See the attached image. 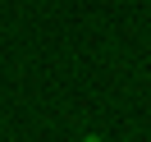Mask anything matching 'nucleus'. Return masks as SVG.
Returning <instances> with one entry per match:
<instances>
[{
	"label": "nucleus",
	"instance_id": "f257e3e1",
	"mask_svg": "<svg viewBox=\"0 0 151 142\" xmlns=\"http://www.w3.org/2000/svg\"><path fill=\"white\" fill-rule=\"evenodd\" d=\"M83 142H101V138H96V133H87V138H83Z\"/></svg>",
	"mask_w": 151,
	"mask_h": 142
}]
</instances>
